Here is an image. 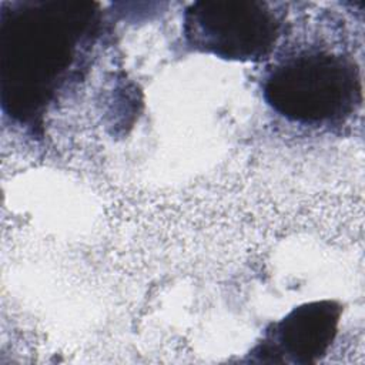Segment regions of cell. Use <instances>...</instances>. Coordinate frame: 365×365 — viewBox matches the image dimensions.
I'll list each match as a JSON object with an SVG mask.
<instances>
[{
    "mask_svg": "<svg viewBox=\"0 0 365 365\" xmlns=\"http://www.w3.org/2000/svg\"><path fill=\"white\" fill-rule=\"evenodd\" d=\"M182 34L197 51L234 61H259L275 47L279 20L265 1L198 0L184 10Z\"/></svg>",
    "mask_w": 365,
    "mask_h": 365,
    "instance_id": "3957f363",
    "label": "cell"
},
{
    "mask_svg": "<svg viewBox=\"0 0 365 365\" xmlns=\"http://www.w3.org/2000/svg\"><path fill=\"white\" fill-rule=\"evenodd\" d=\"M341 311L339 304L331 299L298 305L265 329L251 354L261 362H315L332 344Z\"/></svg>",
    "mask_w": 365,
    "mask_h": 365,
    "instance_id": "277c9868",
    "label": "cell"
},
{
    "mask_svg": "<svg viewBox=\"0 0 365 365\" xmlns=\"http://www.w3.org/2000/svg\"><path fill=\"white\" fill-rule=\"evenodd\" d=\"M98 4L84 0L3 1L0 93L3 110L34 124L68 78L78 53L93 43Z\"/></svg>",
    "mask_w": 365,
    "mask_h": 365,
    "instance_id": "6da1fadb",
    "label": "cell"
},
{
    "mask_svg": "<svg viewBox=\"0 0 365 365\" xmlns=\"http://www.w3.org/2000/svg\"><path fill=\"white\" fill-rule=\"evenodd\" d=\"M264 97L289 121L309 125L341 123L362 100L361 77L349 57L325 50L299 51L268 73Z\"/></svg>",
    "mask_w": 365,
    "mask_h": 365,
    "instance_id": "7a4b0ae2",
    "label": "cell"
}]
</instances>
